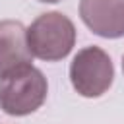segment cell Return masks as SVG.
Returning a JSON list of instances; mask_svg holds the SVG:
<instances>
[{"label": "cell", "mask_w": 124, "mask_h": 124, "mask_svg": "<svg viewBox=\"0 0 124 124\" xmlns=\"http://www.w3.org/2000/svg\"><path fill=\"white\" fill-rule=\"evenodd\" d=\"M48 83L45 74L31 66H19L0 78V108L10 116H27L46 101Z\"/></svg>", "instance_id": "obj_1"}, {"label": "cell", "mask_w": 124, "mask_h": 124, "mask_svg": "<svg viewBox=\"0 0 124 124\" xmlns=\"http://www.w3.org/2000/svg\"><path fill=\"white\" fill-rule=\"evenodd\" d=\"M76 45L74 21L62 12H46L27 27V46L33 56L56 62L66 58Z\"/></svg>", "instance_id": "obj_2"}, {"label": "cell", "mask_w": 124, "mask_h": 124, "mask_svg": "<svg viewBox=\"0 0 124 124\" xmlns=\"http://www.w3.org/2000/svg\"><path fill=\"white\" fill-rule=\"evenodd\" d=\"M114 79V66L110 56L101 46H83L70 62L72 87L87 99L105 95Z\"/></svg>", "instance_id": "obj_3"}, {"label": "cell", "mask_w": 124, "mask_h": 124, "mask_svg": "<svg viewBox=\"0 0 124 124\" xmlns=\"http://www.w3.org/2000/svg\"><path fill=\"white\" fill-rule=\"evenodd\" d=\"M79 17L99 37H124V0H79Z\"/></svg>", "instance_id": "obj_4"}, {"label": "cell", "mask_w": 124, "mask_h": 124, "mask_svg": "<svg viewBox=\"0 0 124 124\" xmlns=\"http://www.w3.org/2000/svg\"><path fill=\"white\" fill-rule=\"evenodd\" d=\"M31 50L27 46V27L16 19L0 21V78L8 72L31 64Z\"/></svg>", "instance_id": "obj_5"}, {"label": "cell", "mask_w": 124, "mask_h": 124, "mask_svg": "<svg viewBox=\"0 0 124 124\" xmlns=\"http://www.w3.org/2000/svg\"><path fill=\"white\" fill-rule=\"evenodd\" d=\"M39 2H45V4H56V2H60V0H39Z\"/></svg>", "instance_id": "obj_6"}, {"label": "cell", "mask_w": 124, "mask_h": 124, "mask_svg": "<svg viewBox=\"0 0 124 124\" xmlns=\"http://www.w3.org/2000/svg\"><path fill=\"white\" fill-rule=\"evenodd\" d=\"M122 72H124V54H122Z\"/></svg>", "instance_id": "obj_7"}]
</instances>
